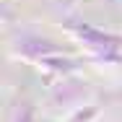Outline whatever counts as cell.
<instances>
[{"mask_svg":"<svg viewBox=\"0 0 122 122\" xmlns=\"http://www.w3.org/2000/svg\"><path fill=\"white\" fill-rule=\"evenodd\" d=\"M78 31H81V36H83L86 42L99 44V47H104V44H117V39H112V36H107V34H99V31H91V29H86V26H81Z\"/></svg>","mask_w":122,"mask_h":122,"instance_id":"cell-1","label":"cell"},{"mask_svg":"<svg viewBox=\"0 0 122 122\" xmlns=\"http://www.w3.org/2000/svg\"><path fill=\"white\" fill-rule=\"evenodd\" d=\"M26 52H29V55H34V52H57V47H55V44H47V42H42V44L34 42V44L26 47Z\"/></svg>","mask_w":122,"mask_h":122,"instance_id":"cell-2","label":"cell"}]
</instances>
